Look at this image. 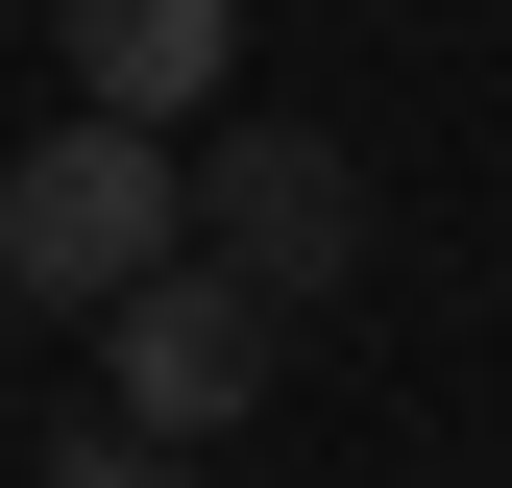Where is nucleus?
<instances>
[{"label": "nucleus", "mask_w": 512, "mask_h": 488, "mask_svg": "<svg viewBox=\"0 0 512 488\" xmlns=\"http://www.w3.org/2000/svg\"><path fill=\"white\" fill-rule=\"evenodd\" d=\"M171 244H196V147H171V122L74 98L49 147H0V293H25V318H122Z\"/></svg>", "instance_id": "obj_1"}, {"label": "nucleus", "mask_w": 512, "mask_h": 488, "mask_svg": "<svg viewBox=\"0 0 512 488\" xmlns=\"http://www.w3.org/2000/svg\"><path fill=\"white\" fill-rule=\"evenodd\" d=\"M269 366H293V293H244L220 244H171V269L98 318V415L122 440H220V415H269Z\"/></svg>", "instance_id": "obj_2"}, {"label": "nucleus", "mask_w": 512, "mask_h": 488, "mask_svg": "<svg viewBox=\"0 0 512 488\" xmlns=\"http://www.w3.org/2000/svg\"><path fill=\"white\" fill-rule=\"evenodd\" d=\"M196 244H220L244 293H293V318H317V293L366 269V171H342V122H196Z\"/></svg>", "instance_id": "obj_3"}, {"label": "nucleus", "mask_w": 512, "mask_h": 488, "mask_svg": "<svg viewBox=\"0 0 512 488\" xmlns=\"http://www.w3.org/2000/svg\"><path fill=\"white\" fill-rule=\"evenodd\" d=\"M49 49H74V98H98V122H220L244 0H49Z\"/></svg>", "instance_id": "obj_4"}, {"label": "nucleus", "mask_w": 512, "mask_h": 488, "mask_svg": "<svg viewBox=\"0 0 512 488\" xmlns=\"http://www.w3.org/2000/svg\"><path fill=\"white\" fill-rule=\"evenodd\" d=\"M49 488H196V440H122L98 415V440H49Z\"/></svg>", "instance_id": "obj_5"}]
</instances>
